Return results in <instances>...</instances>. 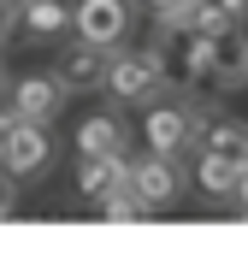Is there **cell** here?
<instances>
[{"label": "cell", "mask_w": 248, "mask_h": 254, "mask_svg": "<svg viewBox=\"0 0 248 254\" xmlns=\"http://www.w3.org/2000/svg\"><path fill=\"white\" fill-rule=\"evenodd\" d=\"M160 89H166V48H113V60H107V95L119 107L154 101Z\"/></svg>", "instance_id": "cell-1"}, {"label": "cell", "mask_w": 248, "mask_h": 254, "mask_svg": "<svg viewBox=\"0 0 248 254\" xmlns=\"http://www.w3.org/2000/svg\"><path fill=\"white\" fill-rule=\"evenodd\" d=\"M48 166H54V136H48V125H36V119H18V113H12L6 142H0V172H12L18 184H36Z\"/></svg>", "instance_id": "cell-2"}, {"label": "cell", "mask_w": 248, "mask_h": 254, "mask_svg": "<svg viewBox=\"0 0 248 254\" xmlns=\"http://www.w3.org/2000/svg\"><path fill=\"white\" fill-rule=\"evenodd\" d=\"M130 190L142 195L148 207H178L189 190L184 166H178V154H160V148H148L142 160H130Z\"/></svg>", "instance_id": "cell-3"}, {"label": "cell", "mask_w": 248, "mask_h": 254, "mask_svg": "<svg viewBox=\"0 0 248 254\" xmlns=\"http://www.w3.org/2000/svg\"><path fill=\"white\" fill-rule=\"evenodd\" d=\"M201 113H195V101H160L148 119H142V136H148V148H160V154H184L189 142H201Z\"/></svg>", "instance_id": "cell-4"}, {"label": "cell", "mask_w": 248, "mask_h": 254, "mask_svg": "<svg viewBox=\"0 0 248 254\" xmlns=\"http://www.w3.org/2000/svg\"><path fill=\"white\" fill-rule=\"evenodd\" d=\"M130 24H136V6L130 0H77V24L71 30L83 42H95V48H124Z\"/></svg>", "instance_id": "cell-5"}, {"label": "cell", "mask_w": 248, "mask_h": 254, "mask_svg": "<svg viewBox=\"0 0 248 254\" xmlns=\"http://www.w3.org/2000/svg\"><path fill=\"white\" fill-rule=\"evenodd\" d=\"M65 89L60 83V71H24L18 83H12V113L18 119H36V125H54L65 113Z\"/></svg>", "instance_id": "cell-6"}, {"label": "cell", "mask_w": 248, "mask_h": 254, "mask_svg": "<svg viewBox=\"0 0 248 254\" xmlns=\"http://www.w3.org/2000/svg\"><path fill=\"white\" fill-rule=\"evenodd\" d=\"M130 178V154H77V201L101 207Z\"/></svg>", "instance_id": "cell-7"}, {"label": "cell", "mask_w": 248, "mask_h": 254, "mask_svg": "<svg viewBox=\"0 0 248 254\" xmlns=\"http://www.w3.org/2000/svg\"><path fill=\"white\" fill-rule=\"evenodd\" d=\"M213 83L219 89H243L248 83V24H231L213 36Z\"/></svg>", "instance_id": "cell-8"}, {"label": "cell", "mask_w": 248, "mask_h": 254, "mask_svg": "<svg viewBox=\"0 0 248 254\" xmlns=\"http://www.w3.org/2000/svg\"><path fill=\"white\" fill-rule=\"evenodd\" d=\"M107 60H113V48H95V42H83L77 36V48L60 60V83L65 89H107Z\"/></svg>", "instance_id": "cell-9"}, {"label": "cell", "mask_w": 248, "mask_h": 254, "mask_svg": "<svg viewBox=\"0 0 248 254\" xmlns=\"http://www.w3.org/2000/svg\"><path fill=\"white\" fill-rule=\"evenodd\" d=\"M201 154L231 160L237 172H248V125L243 119H213V125H201Z\"/></svg>", "instance_id": "cell-10"}, {"label": "cell", "mask_w": 248, "mask_h": 254, "mask_svg": "<svg viewBox=\"0 0 248 254\" xmlns=\"http://www.w3.org/2000/svg\"><path fill=\"white\" fill-rule=\"evenodd\" d=\"M71 24H77V6H65V0H24V18H18V30L30 42H54Z\"/></svg>", "instance_id": "cell-11"}, {"label": "cell", "mask_w": 248, "mask_h": 254, "mask_svg": "<svg viewBox=\"0 0 248 254\" xmlns=\"http://www.w3.org/2000/svg\"><path fill=\"white\" fill-rule=\"evenodd\" d=\"M77 154H124V125L113 113H89L77 125Z\"/></svg>", "instance_id": "cell-12"}, {"label": "cell", "mask_w": 248, "mask_h": 254, "mask_svg": "<svg viewBox=\"0 0 248 254\" xmlns=\"http://www.w3.org/2000/svg\"><path fill=\"white\" fill-rule=\"evenodd\" d=\"M184 83H189V95L219 89V83H213V36H195V30H189V48H184Z\"/></svg>", "instance_id": "cell-13"}, {"label": "cell", "mask_w": 248, "mask_h": 254, "mask_svg": "<svg viewBox=\"0 0 248 254\" xmlns=\"http://www.w3.org/2000/svg\"><path fill=\"white\" fill-rule=\"evenodd\" d=\"M237 178H243V172H237L231 160H213V154H201V166H195V184H201L207 201H225V195L237 190Z\"/></svg>", "instance_id": "cell-14"}, {"label": "cell", "mask_w": 248, "mask_h": 254, "mask_svg": "<svg viewBox=\"0 0 248 254\" xmlns=\"http://www.w3.org/2000/svg\"><path fill=\"white\" fill-rule=\"evenodd\" d=\"M148 213H154V207H148L142 195L130 190V178H124L119 190H113L107 201H101V219H113V225H136V219H148Z\"/></svg>", "instance_id": "cell-15"}, {"label": "cell", "mask_w": 248, "mask_h": 254, "mask_svg": "<svg viewBox=\"0 0 248 254\" xmlns=\"http://www.w3.org/2000/svg\"><path fill=\"white\" fill-rule=\"evenodd\" d=\"M12 213H18V178L0 172V219H12Z\"/></svg>", "instance_id": "cell-16"}, {"label": "cell", "mask_w": 248, "mask_h": 254, "mask_svg": "<svg viewBox=\"0 0 248 254\" xmlns=\"http://www.w3.org/2000/svg\"><path fill=\"white\" fill-rule=\"evenodd\" d=\"M12 6H18V0H0V48H6V36L18 30V12H12Z\"/></svg>", "instance_id": "cell-17"}, {"label": "cell", "mask_w": 248, "mask_h": 254, "mask_svg": "<svg viewBox=\"0 0 248 254\" xmlns=\"http://www.w3.org/2000/svg\"><path fill=\"white\" fill-rule=\"evenodd\" d=\"M231 195H237V213H243V219H248V172H243V178H237V190H231Z\"/></svg>", "instance_id": "cell-18"}, {"label": "cell", "mask_w": 248, "mask_h": 254, "mask_svg": "<svg viewBox=\"0 0 248 254\" xmlns=\"http://www.w3.org/2000/svg\"><path fill=\"white\" fill-rule=\"evenodd\" d=\"M148 6H154V12H160V6H195V0H148Z\"/></svg>", "instance_id": "cell-19"}, {"label": "cell", "mask_w": 248, "mask_h": 254, "mask_svg": "<svg viewBox=\"0 0 248 254\" xmlns=\"http://www.w3.org/2000/svg\"><path fill=\"white\" fill-rule=\"evenodd\" d=\"M6 125H12V107H6V113H0V142H6Z\"/></svg>", "instance_id": "cell-20"}, {"label": "cell", "mask_w": 248, "mask_h": 254, "mask_svg": "<svg viewBox=\"0 0 248 254\" xmlns=\"http://www.w3.org/2000/svg\"><path fill=\"white\" fill-rule=\"evenodd\" d=\"M0 89H6V71H0Z\"/></svg>", "instance_id": "cell-21"}, {"label": "cell", "mask_w": 248, "mask_h": 254, "mask_svg": "<svg viewBox=\"0 0 248 254\" xmlns=\"http://www.w3.org/2000/svg\"><path fill=\"white\" fill-rule=\"evenodd\" d=\"M18 6H24V0H18Z\"/></svg>", "instance_id": "cell-22"}]
</instances>
